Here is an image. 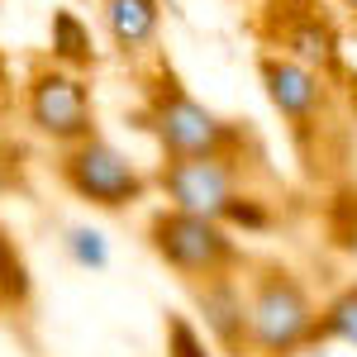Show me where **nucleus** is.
<instances>
[{"instance_id":"7","label":"nucleus","mask_w":357,"mask_h":357,"mask_svg":"<svg viewBox=\"0 0 357 357\" xmlns=\"http://www.w3.org/2000/svg\"><path fill=\"white\" fill-rule=\"evenodd\" d=\"M257 33L272 53L296 57L324 77L343 72V38H338V24L324 15V0H267Z\"/></svg>"},{"instance_id":"14","label":"nucleus","mask_w":357,"mask_h":357,"mask_svg":"<svg viewBox=\"0 0 357 357\" xmlns=\"http://www.w3.org/2000/svg\"><path fill=\"white\" fill-rule=\"evenodd\" d=\"M29 301V267L20 248L10 243V234L0 229V310H20Z\"/></svg>"},{"instance_id":"6","label":"nucleus","mask_w":357,"mask_h":357,"mask_svg":"<svg viewBox=\"0 0 357 357\" xmlns=\"http://www.w3.org/2000/svg\"><path fill=\"white\" fill-rule=\"evenodd\" d=\"M257 77H262V91L272 100V110L286 119L291 138L310 148L333 129V105H338V77H324L314 67H305L286 53H272L262 48L257 53Z\"/></svg>"},{"instance_id":"8","label":"nucleus","mask_w":357,"mask_h":357,"mask_svg":"<svg viewBox=\"0 0 357 357\" xmlns=\"http://www.w3.org/2000/svg\"><path fill=\"white\" fill-rule=\"evenodd\" d=\"M243 153H200V158H162L153 186L162 191L167 205L195 210V215H215L224 220L229 200L248 186Z\"/></svg>"},{"instance_id":"10","label":"nucleus","mask_w":357,"mask_h":357,"mask_svg":"<svg viewBox=\"0 0 357 357\" xmlns=\"http://www.w3.org/2000/svg\"><path fill=\"white\" fill-rule=\"evenodd\" d=\"M100 10V29L110 38L119 62H143L153 57L158 38H162V0H96Z\"/></svg>"},{"instance_id":"17","label":"nucleus","mask_w":357,"mask_h":357,"mask_svg":"<svg viewBox=\"0 0 357 357\" xmlns=\"http://www.w3.org/2000/svg\"><path fill=\"white\" fill-rule=\"evenodd\" d=\"M333 10H338V15H343V20L357 29V0H333Z\"/></svg>"},{"instance_id":"4","label":"nucleus","mask_w":357,"mask_h":357,"mask_svg":"<svg viewBox=\"0 0 357 357\" xmlns=\"http://www.w3.org/2000/svg\"><path fill=\"white\" fill-rule=\"evenodd\" d=\"M57 181L82 205L110 210V215L134 210L138 200H148V191H153V176L100 134L82 138L72 148H57Z\"/></svg>"},{"instance_id":"16","label":"nucleus","mask_w":357,"mask_h":357,"mask_svg":"<svg viewBox=\"0 0 357 357\" xmlns=\"http://www.w3.org/2000/svg\"><path fill=\"white\" fill-rule=\"evenodd\" d=\"M167 357H215V343L186 314H167Z\"/></svg>"},{"instance_id":"12","label":"nucleus","mask_w":357,"mask_h":357,"mask_svg":"<svg viewBox=\"0 0 357 357\" xmlns=\"http://www.w3.org/2000/svg\"><path fill=\"white\" fill-rule=\"evenodd\" d=\"M319 343H348V348H357V281L319 305Z\"/></svg>"},{"instance_id":"20","label":"nucleus","mask_w":357,"mask_h":357,"mask_svg":"<svg viewBox=\"0 0 357 357\" xmlns=\"http://www.w3.org/2000/svg\"><path fill=\"white\" fill-rule=\"evenodd\" d=\"M296 357H333V353H324V343H310V348H301Z\"/></svg>"},{"instance_id":"18","label":"nucleus","mask_w":357,"mask_h":357,"mask_svg":"<svg viewBox=\"0 0 357 357\" xmlns=\"http://www.w3.org/2000/svg\"><path fill=\"white\" fill-rule=\"evenodd\" d=\"M10 110V77H5V62H0V114Z\"/></svg>"},{"instance_id":"5","label":"nucleus","mask_w":357,"mask_h":357,"mask_svg":"<svg viewBox=\"0 0 357 357\" xmlns=\"http://www.w3.org/2000/svg\"><path fill=\"white\" fill-rule=\"evenodd\" d=\"M24 124L33 138L72 148L96 134V100L86 72H72L53 57H38L24 77Z\"/></svg>"},{"instance_id":"15","label":"nucleus","mask_w":357,"mask_h":357,"mask_svg":"<svg viewBox=\"0 0 357 357\" xmlns=\"http://www.w3.org/2000/svg\"><path fill=\"white\" fill-rule=\"evenodd\" d=\"M224 224H229V229H234V234H238V229H243V234H267V229H272L276 224V215H272V200H267V195H257V191H238L234 195V200H229V210H224Z\"/></svg>"},{"instance_id":"11","label":"nucleus","mask_w":357,"mask_h":357,"mask_svg":"<svg viewBox=\"0 0 357 357\" xmlns=\"http://www.w3.org/2000/svg\"><path fill=\"white\" fill-rule=\"evenodd\" d=\"M48 57L72 67V72H91L100 62L96 38H91V29H86V20L77 10H53V20H48Z\"/></svg>"},{"instance_id":"1","label":"nucleus","mask_w":357,"mask_h":357,"mask_svg":"<svg viewBox=\"0 0 357 357\" xmlns=\"http://www.w3.org/2000/svg\"><path fill=\"white\" fill-rule=\"evenodd\" d=\"M134 124L153 134L162 158H200V153H243L248 129L238 119H224L205 100H195L176 72L158 62L153 77L143 82V105L134 110Z\"/></svg>"},{"instance_id":"3","label":"nucleus","mask_w":357,"mask_h":357,"mask_svg":"<svg viewBox=\"0 0 357 357\" xmlns=\"http://www.w3.org/2000/svg\"><path fill=\"white\" fill-rule=\"evenodd\" d=\"M148 248L186 286L215 281V276H234V272H243V262H248L243 248H238V234L224 220L195 215V210H176V205H162L148 220Z\"/></svg>"},{"instance_id":"9","label":"nucleus","mask_w":357,"mask_h":357,"mask_svg":"<svg viewBox=\"0 0 357 357\" xmlns=\"http://www.w3.org/2000/svg\"><path fill=\"white\" fill-rule=\"evenodd\" d=\"M195 310L205 319V333L210 343L229 357H252V343H248V296L238 272L234 276H215V281H195Z\"/></svg>"},{"instance_id":"2","label":"nucleus","mask_w":357,"mask_h":357,"mask_svg":"<svg viewBox=\"0 0 357 357\" xmlns=\"http://www.w3.org/2000/svg\"><path fill=\"white\" fill-rule=\"evenodd\" d=\"M243 296L252 357H296L301 348L319 343V301L291 267L257 262L243 281Z\"/></svg>"},{"instance_id":"19","label":"nucleus","mask_w":357,"mask_h":357,"mask_svg":"<svg viewBox=\"0 0 357 357\" xmlns=\"http://www.w3.org/2000/svg\"><path fill=\"white\" fill-rule=\"evenodd\" d=\"M338 82H343V91H348V100L357 105V77H348V72H338Z\"/></svg>"},{"instance_id":"13","label":"nucleus","mask_w":357,"mask_h":357,"mask_svg":"<svg viewBox=\"0 0 357 357\" xmlns=\"http://www.w3.org/2000/svg\"><path fill=\"white\" fill-rule=\"evenodd\" d=\"M62 248H67V257H72L82 272H105V267H110V238H105L96 224H72V229L62 234Z\"/></svg>"}]
</instances>
